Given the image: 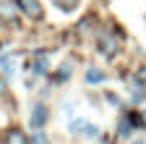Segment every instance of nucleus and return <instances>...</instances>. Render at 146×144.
<instances>
[{"label":"nucleus","instance_id":"obj_12","mask_svg":"<svg viewBox=\"0 0 146 144\" xmlns=\"http://www.w3.org/2000/svg\"><path fill=\"white\" fill-rule=\"evenodd\" d=\"M3 89H5V84H3V81H0V92H3Z\"/></svg>","mask_w":146,"mask_h":144},{"label":"nucleus","instance_id":"obj_3","mask_svg":"<svg viewBox=\"0 0 146 144\" xmlns=\"http://www.w3.org/2000/svg\"><path fill=\"white\" fill-rule=\"evenodd\" d=\"M44 121H47V107L44 105H34V110H31V126L39 129V126H44Z\"/></svg>","mask_w":146,"mask_h":144},{"label":"nucleus","instance_id":"obj_11","mask_svg":"<svg viewBox=\"0 0 146 144\" xmlns=\"http://www.w3.org/2000/svg\"><path fill=\"white\" fill-rule=\"evenodd\" d=\"M34 144H47V136H44L42 131H36V134H34Z\"/></svg>","mask_w":146,"mask_h":144},{"label":"nucleus","instance_id":"obj_7","mask_svg":"<svg viewBox=\"0 0 146 144\" xmlns=\"http://www.w3.org/2000/svg\"><path fill=\"white\" fill-rule=\"evenodd\" d=\"M34 71H36V74H44V71H47V55L36 52V63H34Z\"/></svg>","mask_w":146,"mask_h":144},{"label":"nucleus","instance_id":"obj_14","mask_svg":"<svg viewBox=\"0 0 146 144\" xmlns=\"http://www.w3.org/2000/svg\"><path fill=\"white\" fill-rule=\"evenodd\" d=\"M143 121H146V110H143Z\"/></svg>","mask_w":146,"mask_h":144},{"label":"nucleus","instance_id":"obj_2","mask_svg":"<svg viewBox=\"0 0 146 144\" xmlns=\"http://www.w3.org/2000/svg\"><path fill=\"white\" fill-rule=\"evenodd\" d=\"M18 8L21 5H16V0H3V3H0V19L3 21H13L18 16Z\"/></svg>","mask_w":146,"mask_h":144},{"label":"nucleus","instance_id":"obj_6","mask_svg":"<svg viewBox=\"0 0 146 144\" xmlns=\"http://www.w3.org/2000/svg\"><path fill=\"white\" fill-rule=\"evenodd\" d=\"M8 144H29V141H26V136H24L21 131H16V129H13V131L8 134Z\"/></svg>","mask_w":146,"mask_h":144},{"label":"nucleus","instance_id":"obj_1","mask_svg":"<svg viewBox=\"0 0 146 144\" xmlns=\"http://www.w3.org/2000/svg\"><path fill=\"white\" fill-rule=\"evenodd\" d=\"M18 5H21V11L29 16V19H42V5L36 3V0H18Z\"/></svg>","mask_w":146,"mask_h":144},{"label":"nucleus","instance_id":"obj_4","mask_svg":"<svg viewBox=\"0 0 146 144\" xmlns=\"http://www.w3.org/2000/svg\"><path fill=\"white\" fill-rule=\"evenodd\" d=\"M86 81H89V84H102V81H104V71L89 68V71H86Z\"/></svg>","mask_w":146,"mask_h":144},{"label":"nucleus","instance_id":"obj_10","mask_svg":"<svg viewBox=\"0 0 146 144\" xmlns=\"http://www.w3.org/2000/svg\"><path fill=\"white\" fill-rule=\"evenodd\" d=\"M55 3H58V8L70 11V8H76V3H78V0H55Z\"/></svg>","mask_w":146,"mask_h":144},{"label":"nucleus","instance_id":"obj_8","mask_svg":"<svg viewBox=\"0 0 146 144\" xmlns=\"http://www.w3.org/2000/svg\"><path fill=\"white\" fill-rule=\"evenodd\" d=\"M81 134H84L86 139H94V136H99V129H97V126H91V123H84Z\"/></svg>","mask_w":146,"mask_h":144},{"label":"nucleus","instance_id":"obj_13","mask_svg":"<svg viewBox=\"0 0 146 144\" xmlns=\"http://www.w3.org/2000/svg\"><path fill=\"white\" fill-rule=\"evenodd\" d=\"M133 144H146V141H141V139H138V141H133Z\"/></svg>","mask_w":146,"mask_h":144},{"label":"nucleus","instance_id":"obj_9","mask_svg":"<svg viewBox=\"0 0 146 144\" xmlns=\"http://www.w3.org/2000/svg\"><path fill=\"white\" fill-rule=\"evenodd\" d=\"M68 76H70V63H65V66H60V71H58V79H60V81H65Z\"/></svg>","mask_w":146,"mask_h":144},{"label":"nucleus","instance_id":"obj_5","mask_svg":"<svg viewBox=\"0 0 146 144\" xmlns=\"http://www.w3.org/2000/svg\"><path fill=\"white\" fill-rule=\"evenodd\" d=\"M0 66H3L5 76H13V58L11 55H0Z\"/></svg>","mask_w":146,"mask_h":144}]
</instances>
